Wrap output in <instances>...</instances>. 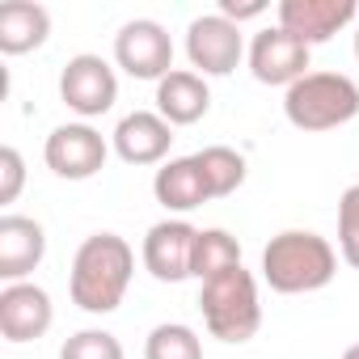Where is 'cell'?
<instances>
[{"instance_id": "cell-1", "label": "cell", "mask_w": 359, "mask_h": 359, "mask_svg": "<svg viewBox=\"0 0 359 359\" xmlns=\"http://www.w3.org/2000/svg\"><path fill=\"white\" fill-rule=\"evenodd\" d=\"M131 275H135V250L118 233H93L81 241L72 258V275H68L72 304L93 317H106L123 304Z\"/></svg>"}, {"instance_id": "cell-2", "label": "cell", "mask_w": 359, "mask_h": 359, "mask_svg": "<svg viewBox=\"0 0 359 359\" xmlns=\"http://www.w3.org/2000/svg\"><path fill=\"white\" fill-rule=\"evenodd\" d=\"M338 275V250L313 229H283L262 250V279L279 296H304L330 287Z\"/></svg>"}, {"instance_id": "cell-3", "label": "cell", "mask_w": 359, "mask_h": 359, "mask_svg": "<svg viewBox=\"0 0 359 359\" xmlns=\"http://www.w3.org/2000/svg\"><path fill=\"white\" fill-rule=\"evenodd\" d=\"M199 313L212 338L220 342H250L262 325V300H258V279L237 266L229 275H216L199 287Z\"/></svg>"}, {"instance_id": "cell-4", "label": "cell", "mask_w": 359, "mask_h": 359, "mask_svg": "<svg viewBox=\"0 0 359 359\" xmlns=\"http://www.w3.org/2000/svg\"><path fill=\"white\" fill-rule=\"evenodd\" d=\"M283 114L296 131H334L359 114V81L342 72H309L283 93Z\"/></svg>"}, {"instance_id": "cell-5", "label": "cell", "mask_w": 359, "mask_h": 359, "mask_svg": "<svg viewBox=\"0 0 359 359\" xmlns=\"http://www.w3.org/2000/svg\"><path fill=\"white\" fill-rule=\"evenodd\" d=\"M106 156H110V144L97 127L89 123H64L47 135L43 144V161L55 177L64 182H89L93 173L106 169Z\"/></svg>"}, {"instance_id": "cell-6", "label": "cell", "mask_w": 359, "mask_h": 359, "mask_svg": "<svg viewBox=\"0 0 359 359\" xmlns=\"http://www.w3.org/2000/svg\"><path fill=\"white\" fill-rule=\"evenodd\" d=\"M114 64L135 81H165L173 72V39L161 22L135 18L114 34Z\"/></svg>"}, {"instance_id": "cell-7", "label": "cell", "mask_w": 359, "mask_h": 359, "mask_svg": "<svg viewBox=\"0 0 359 359\" xmlns=\"http://www.w3.org/2000/svg\"><path fill=\"white\" fill-rule=\"evenodd\" d=\"M245 34L220 13H203L187 26V60L199 76H229L245 60Z\"/></svg>"}, {"instance_id": "cell-8", "label": "cell", "mask_w": 359, "mask_h": 359, "mask_svg": "<svg viewBox=\"0 0 359 359\" xmlns=\"http://www.w3.org/2000/svg\"><path fill=\"white\" fill-rule=\"evenodd\" d=\"M60 102L72 114H81L85 123L102 118L118 102V76H114V68L102 55H72L64 64V72H60Z\"/></svg>"}, {"instance_id": "cell-9", "label": "cell", "mask_w": 359, "mask_h": 359, "mask_svg": "<svg viewBox=\"0 0 359 359\" xmlns=\"http://www.w3.org/2000/svg\"><path fill=\"white\" fill-rule=\"evenodd\" d=\"M195 237H199V229L187 224V220H161V224H152L144 233V245H140L144 271L156 283L195 279L191 275V266H195Z\"/></svg>"}, {"instance_id": "cell-10", "label": "cell", "mask_w": 359, "mask_h": 359, "mask_svg": "<svg viewBox=\"0 0 359 359\" xmlns=\"http://www.w3.org/2000/svg\"><path fill=\"white\" fill-rule=\"evenodd\" d=\"M309 51L313 47H304L296 34H287L283 26H266V30H258L254 34V43H250V72H254V81H262V85H283V89H292L300 76H309Z\"/></svg>"}, {"instance_id": "cell-11", "label": "cell", "mask_w": 359, "mask_h": 359, "mask_svg": "<svg viewBox=\"0 0 359 359\" xmlns=\"http://www.w3.org/2000/svg\"><path fill=\"white\" fill-rule=\"evenodd\" d=\"M275 18L304 47H317V43H330L338 30H346L359 18V5L355 0H279Z\"/></svg>"}, {"instance_id": "cell-12", "label": "cell", "mask_w": 359, "mask_h": 359, "mask_svg": "<svg viewBox=\"0 0 359 359\" xmlns=\"http://www.w3.org/2000/svg\"><path fill=\"white\" fill-rule=\"evenodd\" d=\"M51 321H55V304L47 287L30 279L0 287V334H5V342H34L51 330Z\"/></svg>"}, {"instance_id": "cell-13", "label": "cell", "mask_w": 359, "mask_h": 359, "mask_svg": "<svg viewBox=\"0 0 359 359\" xmlns=\"http://www.w3.org/2000/svg\"><path fill=\"white\" fill-rule=\"evenodd\" d=\"M173 144V127L156 114V110H131L118 118L110 148L118 152L123 165H165Z\"/></svg>"}, {"instance_id": "cell-14", "label": "cell", "mask_w": 359, "mask_h": 359, "mask_svg": "<svg viewBox=\"0 0 359 359\" xmlns=\"http://www.w3.org/2000/svg\"><path fill=\"white\" fill-rule=\"evenodd\" d=\"M47 258V233L30 216H0V279L26 283Z\"/></svg>"}, {"instance_id": "cell-15", "label": "cell", "mask_w": 359, "mask_h": 359, "mask_svg": "<svg viewBox=\"0 0 359 359\" xmlns=\"http://www.w3.org/2000/svg\"><path fill=\"white\" fill-rule=\"evenodd\" d=\"M152 195L165 212H177V216H187L195 208H203L212 199L208 191V177H203V165L199 156H173L156 169L152 177Z\"/></svg>"}, {"instance_id": "cell-16", "label": "cell", "mask_w": 359, "mask_h": 359, "mask_svg": "<svg viewBox=\"0 0 359 359\" xmlns=\"http://www.w3.org/2000/svg\"><path fill=\"white\" fill-rule=\"evenodd\" d=\"M212 110V89L199 72L191 68H173L161 85H156V114L169 127H191Z\"/></svg>"}, {"instance_id": "cell-17", "label": "cell", "mask_w": 359, "mask_h": 359, "mask_svg": "<svg viewBox=\"0 0 359 359\" xmlns=\"http://www.w3.org/2000/svg\"><path fill=\"white\" fill-rule=\"evenodd\" d=\"M51 34V13L34 0H9L0 5V51L5 55H26L39 51Z\"/></svg>"}, {"instance_id": "cell-18", "label": "cell", "mask_w": 359, "mask_h": 359, "mask_svg": "<svg viewBox=\"0 0 359 359\" xmlns=\"http://www.w3.org/2000/svg\"><path fill=\"white\" fill-rule=\"evenodd\" d=\"M237 266H241V241H237L233 233H224V229H199L191 275H195L199 283H208V279L229 275V271H237Z\"/></svg>"}, {"instance_id": "cell-19", "label": "cell", "mask_w": 359, "mask_h": 359, "mask_svg": "<svg viewBox=\"0 0 359 359\" xmlns=\"http://www.w3.org/2000/svg\"><path fill=\"white\" fill-rule=\"evenodd\" d=\"M199 165H203V177H208V191L212 199H229L245 187V156L229 144H208L203 152H195Z\"/></svg>"}, {"instance_id": "cell-20", "label": "cell", "mask_w": 359, "mask_h": 359, "mask_svg": "<svg viewBox=\"0 0 359 359\" xmlns=\"http://www.w3.org/2000/svg\"><path fill=\"white\" fill-rule=\"evenodd\" d=\"M144 359H203V338L182 321H165L148 334Z\"/></svg>"}, {"instance_id": "cell-21", "label": "cell", "mask_w": 359, "mask_h": 359, "mask_svg": "<svg viewBox=\"0 0 359 359\" xmlns=\"http://www.w3.org/2000/svg\"><path fill=\"white\" fill-rule=\"evenodd\" d=\"M338 254L351 271H359V182L338 199Z\"/></svg>"}, {"instance_id": "cell-22", "label": "cell", "mask_w": 359, "mask_h": 359, "mask_svg": "<svg viewBox=\"0 0 359 359\" xmlns=\"http://www.w3.org/2000/svg\"><path fill=\"white\" fill-rule=\"evenodd\" d=\"M60 359H123V342L110 330H76L60 346Z\"/></svg>"}, {"instance_id": "cell-23", "label": "cell", "mask_w": 359, "mask_h": 359, "mask_svg": "<svg viewBox=\"0 0 359 359\" xmlns=\"http://www.w3.org/2000/svg\"><path fill=\"white\" fill-rule=\"evenodd\" d=\"M22 187H26V161H22V152L13 144H5L0 148V203L5 208L18 203Z\"/></svg>"}, {"instance_id": "cell-24", "label": "cell", "mask_w": 359, "mask_h": 359, "mask_svg": "<svg viewBox=\"0 0 359 359\" xmlns=\"http://www.w3.org/2000/svg\"><path fill=\"white\" fill-rule=\"evenodd\" d=\"M262 13H266L262 0H250V5H237V0H220V18H229L233 26L250 22V18H262Z\"/></svg>"}, {"instance_id": "cell-25", "label": "cell", "mask_w": 359, "mask_h": 359, "mask_svg": "<svg viewBox=\"0 0 359 359\" xmlns=\"http://www.w3.org/2000/svg\"><path fill=\"white\" fill-rule=\"evenodd\" d=\"M342 359H359V342H355V346H346V351H342Z\"/></svg>"}, {"instance_id": "cell-26", "label": "cell", "mask_w": 359, "mask_h": 359, "mask_svg": "<svg viewBox=\"0 0 359 359\" xmlns=\"http://www.w3.org/2000/svg\"><path fill=\"white\" fill-rule=\"evenodd\" d=\"M355 60H359V30H355Z\"/></svg>"}]
</instances>
